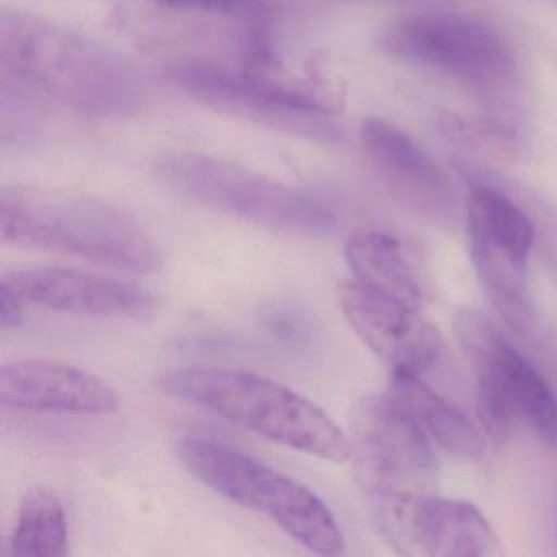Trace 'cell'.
Segmentation results:
<instances>
[{"label": "cell", "mask_w": 557, "mask_h": 557, "mask_svg": "<svg viewBox=\"0 0 557 557\" xmlns=\"http://www.w3.org/2000/svg\"><path fill=\"white\" fill-rule=\"evenodd\" d=\"M468 234L479 280L500 318L518 332L533 324L528 257L534 227L528 214L500 190L475 185L468 200Z\"/></svg>", "instance_id": "52a82bcc"}, {"label": "cell", "mask_w": 557, "mask_h": 557, "mask_svg": "<svg viewBox=\"0 0 557 557\" xmlns=\"http://www.w3.org/2000/svg\"><path fill=\"white\" fill-rule=\"evenodd\" d=\"M280 0H234V15L244 18L250 28H267Z\"/></svg>", "instance_id": "ffe728a7"}, {"label": "cell", "mask_w": 557, "mask_h": 557, "mask_svg": "<svg viewBox=\"0 0 557 557\" xmlns=\"http://www.w3.org/2000/svg\"><path fill=\"white\" fill-rule=\"evenodd\" d=\"M0 236L15 247L77 257L126 272L151 273L161 265L158 247L129 214L70 191L4 188Z\"/></svg>", "instance_id": "7a4b0ae2"}, {"label": "cell", "mask_w": 557, "mask_h": 557, "mask_svg": "<svg viewBox=\"0 0 557 557\" xmlns=\"http://www.w3.org/2000/svg\"><path fill=\"white\" fill-rule=\"evenodd\" d=\"M0 66L2 79L87 115H132L145 97L132 61L28 12L0 17Z\"/></svg>", "instance_id": "6da1fadb"}, {"label": "cell", "mask_w": 557, "mask_h": 557, "mask_svg": "<svg viewBox=\"0 0 557 557\" xmlns=\"http://www.w3.org/2000/svg\"><path fill=\"white\" fill-rule=\"evenodd\" d=\"M354 280L389 298L420 308L425 293L403 243L381 231L354 234L345 246Z\"/></svg>", "instance_id": "9a60e30c"}, {"label": "cell", "mask_w": 557, "mask_h": 557, "mask_svg": "<svg viewBox=\"0 0 557 557\" xmlns=\"http://www.w3.org/2000/svg\"><path fill=\"white\" fill-rule=\"evenodd\" d=\"M259 322L267 334L292 347H308L314 338L312 319L295 302H267L259 309Z\"/></svg>", "instance_id": "d6986e66"}, {"label": "cell", "mask_w": 557, "mask_h": 557, "mask_svg": "<svg viewBox=\"0 0 557 557\" xmlns=\"http://www.w3.org/2000/svg\"><path fill=\"white\" fill-rule=\"evenodd\" d=\"M456 334L478 368V413L495 442L527 425L557 451V399L533 364L482 312L461 311Z\"/></svg>", "instance_id": "8992f818"}, {"label": "cell", "mask_w": 557, "mask_h": 557, "mask_svg": "<svg viewBox=\"0 0 557 557\" xmlns=\"http://www.w3.org/2000/svg\"><path fill=\"white\" fill-rule=\"evenodd\" d=\"M177 455L201 484L234 504L265 515L312 553H344V534L334 515L311 488L296 479L239 449L200 436L182 438Z\"/></svg>", "instance_id": "277c9868"}, {"label": "cell", "mask_w": 557, "mask_h": 557, "mask_svg": "<svg viewBox=\"0 0 557 557\" xmlns=\"http://www.w3.org/2000/svg\"><path fill=\"white\" fill-rule=\"evenodd\" d=\"M168 8L194 9V11L220 12L234 15V0H151Z\"/></svg>", "instance_id": "7402d4cb"}, {"label": "cell", "mask_w": 557, "mask_h": 557, "mask_svg": "<svg viewBox=\"0 0 557 557\" xmlns=\"http://www.w3.org/2000/svg\"><path fill=\"white\" fill-rule=\"evenodd\" d=\"M168 79L197 102L224 115L311 141L341 139V129L332 122L331 113L293 102L257 83L243 70L205 61H181L169 67Z\"/></svg>", "instance_id": "8fae6325"}, {"label": "cell", "mask_w": 557, "mask_h": 557, "mask_svg": "<svg viewBox=\"0 0 557 557\" xmlns=\"http://www.w3.org/2000/svg\"><path fill=\"white\" fill-rule=\"evenodd\" d=\"M24 298L14 288L2 282L0 285V325L4 331L17 329L24 322Z\"/></svg>", "instance_id": "44dd1931"}, {"label": "cell", "mask_w": 557, "mask_h": 557, "mask_svg": "<svg viewBox=\"0 0 557 557\" xmlns=\"http://www.w3.org/2000/svg\"><path fill=\"white\" fill-rule=\"evenodd\" d=\"M391 394L446 451L462 459H479L484 455V440L475 423L455 404L426 386L419 373L393 371Z\"/></svg>", "instance_id": "2e32d148"}, {"label": "cell", "mask_w": 557, "mask_h": 557, "mask_svg": "<svg viewBox=\"0 0 557 557\" xmlns=\"http://www.w3.org/2000/svg\"><path fill=\"white\" fill-rule=\"evenodd\" d=\"M70 554V523L57 492L34 487L25 494L12 537V556L60 557Z\"/></svg>", "instance_id": "ac0fdd59"}, {"label": "cell", "mask_w": 557, "mask_h": 557, "mask_svg": "<svg viewBox=\"0 0 557 557\" xmlns=\"http://www.w3.org/2000/svg\"><path fill=\"white\" fill-rule=\"evenodd\" d=\"M354 472L364 497L425 494L436 472L429 435L393 394L361 400L354 420Z\"/></svg>", "instance_id": "9c48e42d"}, {"label": "cell", "mask_w": 557, "mask_h": 557, "mask_svg": "<svg viewBox=\"0 0 557 557\" xmlns=\"http://www.w3.org/2000/svg\"><path fill=\"white\" fill-rule=\"evenodd\" d=\"M338 301L358 337L391 370L420 374L442 355V334L417 306L373 292L357 280L338 285Z\"/></svg>", "instance_id": "7c38bea8"}, {"label": "cell", "mask_w": 557, "mask_h": 557, "mask_svg": "<svg viewBox=\"0 0 557 557\" xmlns=\"http://www.w3.org/2000/svg\"><path fill=\"white\" fill-rule=\"evenodd\" d=\"M156 387L296 451L332 462L354 456V443L321 407L270 377L234 368L182 367L162 373Z\"/></svg>", "instance_id": "3957f363"}, {"label": "cell", "mask_w": 557, "mask_h": 557, "mask_svg": "<svg viewBox=\"0 0 557 557\" xmlns=\"http://www.w3.org/2000/svg\"><path fill=\"white\" fill-rule=\"evenodd\" d=\"M342 2H371V0H342Z\"/></svg>", "instance_id": "603a6c76"}, {"label": "cell", "mask_w": 557, "mask_h": 557, "mask_svg": "<svg viewBox=\"0 0 557 557\" xmlns=\"http://www.w3.org/2000/svg\"><path fill=\"white\" fill-rule=\"evenodd\" d=\"M2 282L24 301L66 314L148 319L158 308L154 296L139 286L81 270H18Z\"/></svg>", "instance_id": "4fadbf2b"}, {"label": "cell", "mask_w": 557, "mask_h": 557, "mask_svg": "<svg viewBox=\"0 0 557 557\" xmlns=\"http://www.w3.org/2000/svg\"><path fill=\"white\" fill-rule=\"evenodd\" d=\"M360 136L368 154L387 171L423 190L445 187L446 175L438 162L403 129L370 119L361 126Z\"/></svg>", "instance_id": "e0dca14e"}, {"label": "cell", "mask_w": 557, "mask_h": 557, "mask_svg": "<svg viewBox=\"0 0 557 557\" xmlns=\"http://www.w3.org/2000/svg\"><path fill=\"white\" fill-rule=\"evenodd\" d=\"M0 400L25 412L103 416L120 407L109 383L89 371L60 361L24 360L0 370Z\"/></svg>", "instance_id": "5bb4252c"}, {"label": "cell", "mask_w": 557, "mask_h": 557, "mask_svg": "<svg viewBox=\"0 0 557 557\" xmlns=\"http://www.w3.org/2000/svg\"><path fill=\"white\" fill-rule=\"evenodd\" d=\"M158 177L198 207L276 233L319 237L335 227V216L324 205L224 159L171 156L159 164Z\"/></svg>", "instance_id": "5b68a950"}, {"label": "cell", "mask_w": 557, "mask_h": 557, "mask_svg": "<svg viewBox=\"0 0 557 557\" xmlns=\"http://www.w3.org/2000/svg\"><path fill=\"white\" fill-rule=\"evenodd\" d=\"M391 57L436 67L481 87L508 83L517 71L513 47L487 22L459 14H422L404 18L381 34Z\"/></svg>", "instance_id": "ba28073f"}, {"label": "cell", "mask_w": 557, "mask_h": 557, "mask_svg": "<svg viewBox=\"0 0 557 557\" xmlns=\"http://www.w3.org/2000/svg\"><path fill=\"white\" fill-rule=\"evenodd\" d=\"M374 527L404 556L488 557L500 541L474 505L432 494H381L367 497Z\"/></svg>", "instance_id": "30bf717a"}]
</instances>
